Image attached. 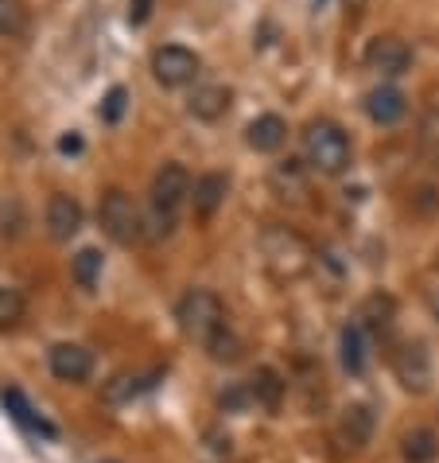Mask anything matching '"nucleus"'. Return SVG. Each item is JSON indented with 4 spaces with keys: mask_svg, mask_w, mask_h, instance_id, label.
Returning <instances> with one entry per match:
<instances>
[{
    "mask_svg": "<svg viewBox=\"0 0 439 463\" xmlns=\"http://www.w3.org/2000/svg\"><path fill=\"white\" fill-rule=\"evenodd\" d=\"M23 312H28V304H23V292L0 285V327H16L20 319H23Z\"/></svg>",
    "mask_w": 439,
    "mask_h": 463,
    "instance_id": "5701e85b",
    "label": "nucleus"
},
{
    "mask_svg": "<svg viewBox=\"0 0 439 463\" xmlns=\"http://www.w3.org/2000/svg\"><path fill=\"white\" fill-rule=\"evenodd\" d=\"M47 366L59 382H86L94 374V354L82 343H55L47 351Z\"/></svg>",
    "mask_w": 439,
    "mask_h": 463,
    "instance_id": "6e6552de",
    "label": "nucleus"
},
{
    "mask_svg": "<svg viewBox=\"0 0 439 463\" xmlns=\"http://www.w3.org/2000/svg\"><path fill=\"white\" fill-rule=\"evenodd\" d=\"M226 195H229V175H222V172H206L195 179V187H191V203H195L199 218H210L226 203Z\"/></svg>",
    "mask_w": 439,
    "mask_h": 463,
    "instance_id": "f8f14e48",
    "label": "nucleus"
},
{
    "mask_svg": "<svg viewBox=\"0 0 439 463\" xmlns=\"http://www.w3.org/2000/svg\"><path fill=\"white\" fill-rule=\"evenodd\" d=\"M148 16H152V0H133V5H128V24H148Z\"/></svg>",
    "mask_w": 439,
    "mask_h": 463,
    "instance_id": "a878e982",
    "label": "nucleus"
},
{
    "mask_svg": "<svg viewBox=\"0 0 439 463\" xmlns=\"http://www.w3.org/2000/svg\"><path fill=\"white\" fill-rule=\"evenodd\" d=\"M175 319H179V331L202 346H210L226 331V307L210 288L183 292V300L175 304Z\"/></svg>",
    "mask_w": 439,
    "mask_h": 463,
    "instance_id": "f03ea898",
    "label": "nucleus"
},
{
    "mask_svg": "<svg viewBox=\"0 0 439 463\" xmlns=\"http://www.w3.org/2000/svg\"><path fill=\"white\" fill-rule=\"evenodd\" d=\"M0 397H5L8 413L16 417V420H20V424H23V429H28V432H40V436H55V424H51V420H47L43 413H35V409L28 405V397H23L20 390H5Z\"/></svg>",
    "mask_w": 439,
    "mask_h": 463,
    "instance_id": "6ab92c4d",
    "label": "nucleus"
},
{
    "mask_svg": "<svg viewBox=\"0 0 439 463\" xmlns=\"http://www.w3.org/2000/svg\"><path fill=\"white\" fill-rule=\"evenodd\" d=\"M249 397L261 409H268V413H276L280 402H284V382H280L276 370H268V366L257 370V374L249 378Z\"/></svg>",
    "mask_w": 439,
    "mask_h": 463,
    "instance_id": "a211bd4d",
    "label": "nucleus"
},
{
    "mask_svg": "<svg viewBox=\"0 0 439 463\" xmlns=\"http://www.w3.org/2000/svg\"><path fill=\"white\" fill-rule=\"evenodd\" d=\"M28 32V5L23 0H0V35L16 40Z\"/></svg>",
    "mask_w": 439,
    "mask_h": 463,
    "instance_id": "4be33fe9",
    "label": "nucleus"
},
{
    "mask_svg": "<svg viewBox=\"0 0 439 463\" xmlns=\"http://www.w3.org/2000/svg\"><path fill=\"white\" fill-rule=\"evenodd\" d=\"M206 351H210V358H214V363H238V358H241V339L234 335V331H222V335H218L210 346H206Z\"/></svg>",
    "mask_w": 439,
    "mask_h": 463,
    "instance_id": "b1692460",
    "label": "nucleus"
},
{
    "mask_svg": "<svg viewBox=\"0 0 439 463\" xmlns=\"http://www.w3.org/2000/svg\"><path fill=\"white\" fill-rule=\"evenodd\" d=\"M156 378H160V370L156 374H117L113 382H106V402L109 405H128L133 402V397H140L145 390H152V385H156Z\"/></svg>",
    "mask_w": 439,
    "mask_h": 463,
    "instance_id": "f3484780",
    "label": "nucleus"
},
{
    "mask_svg": "<svg viewBox=\"0 0 439 463\" xmlns=\"http://www.w3.org/2000/svg\"><path fill=\"white\" fill-rule=\"evenodd\" d=\"M389 363H393L397 382L405 385L408 393H424L432 385V354H428V346H424L420 339L400 343Z\"/></svg>",
    "mask_w": 439,
    "mask_h": 463,
    "instance_id": "423d86ee",
    "label": "nucleus"
},
{
    "mask_svg": "<svg viewBox=\"0 0 439 463\" xmlns=\"http://www.w3.org/2000/svg\"><path fill=\"white\" fill-rule=\"evenodd\" d=\"M366 67L381 79H400L408 67H412V47L400 40V35H373L366 43Z\"/></svg>",
    "mask_w": 439,
    "mask_h": 463,
    "instance_id": "0eeeda50",
    "label": "nucleus"
},
{
    "mask_svg": "<svg viewBox=\"0 0 439 463\" xmlns=\"http://www.w3.org/2000/svg\"><path fill=\"white\" fill-rule=\"evenodd\" d=\"M339 358H342L346 374H354V378L366 374V327H361L358 319L342 327V335H339Z\"/></svg>",
    "mask_w": 439,
    "mask_h": 463,
    "instance_id": "dca6fc26",
    "label": "nucleus"
},
{
    "mask_svg": "<svg viewBox=\"0 0 439 463\" xmlns=\"http://www.w3.org/2000/svg\"><path fill=\"white\" fill-rule=\"evenodd\" d=\"M59 148H62V152H82V137H74V133H70V137H62V140H59Z\"/></svg>",
    "mask_w": 439,
    "mask_h": 463,
    "instance_id": "bb28decb",
    "label": "nucleus"
},
{
    "mask_svg": "<svg viewBox=\"0 0 439 463\" xmlns=\"http://www.w3.org/2000/svg\"><path fill=\"white\" fill-rule=\"evenodd\" d=\"M152 74H156V82L163 90L191 86L199 79V55L191 47H179V43L156 47V55H152Z\"/></svg>",
    "mask_w": 439,
    "mask_h": 463,
    "instance_id": "39448f33",
    "label": "nucleus"
},
{
    "mask_svg": "<svg viewBox=\"0 0 439 463\" xmlns=\"http://www.w3.org/2000/svg\"><path fill=\"white\" fill-rule=\"evenodd\" d=\"M393 319H397V304H393V296H385V292H373L358 312V324L366 327L369 335H389Z\"/></svg>",
    "mask_w": 439,
    "mask_h": 463,
    "instance_id": "2eb2a0df",
    "label": "nucleus"
},
{
    "mask_svg": "<svg viewBox=\"0 0 439 463\" xmlns=\"http://www.w3.org/2000/svg\"><path fill=\"white\" fill-rule=\"evenodd\" d=\"M229 106H234V90L222 86V82L195 86L191 90V98H187L191 118H199V121H222L229 113Z\"/></svg>",
    "mask_w": 439,
    "mask_h": 463,
    "instance_id": "9d476101",
    "label": "nucleus"
},
{
    "mask_svg": "<svg viewBox=\"0 0 439 463\" xmlns=\"http://www.w3.org/2000/svg\"><path fill=\"white\" fill-rule=\"evenodd\" d=\"M98 222H101V230H106L113 241H117V246H136V241L145 238V214H140L133 195L121 191V187H113V191L101 195Z\"/></svg>",
    "mask_w": 439,
    "mask_h": 463,
    "instance_id": "20e7f679",
    "label": "nucleus"
},
{
    "mask_svg": "<svg viewBox=\"0 0 439 463\" xmlns=\"http://www.w3.org/2000/svg\"><path fill=\"white\" fill-rule=\"evenodd\" d=\"M400 456L405 463H435L439 459V436L432 429H412L400 440Z\"/></svg>",
    "mask_w": 439,
    "mask_h": 463,
    "instance_id": "aec40b11",
    "label": "nucleus"
},
{
    "mask_svg": "<svg viewBox=\"0 0 439 463\" xmlns=\"http://www.w3.org/2000/svg\"><path fill=\"white\" fill-rule=\"evenodd\" d=\"M319 5H322V0H319Z\"/></svg>",
    "mask_w": 439,
    "mask_h": 463,
    "instance_id": "cd10ccee",
    "label": "nucleus"
},
{
    "mask_svg": "<svg viewBox=\"0 0 439 463\" xmlns=\"http://www.w3.org/2000/svg\"><path fill=\"white\" fill-rule=\"evenodd\" d=\"M284 140H288V121L280 113H261V118H253L249 128H245V145L253 152H280Z\"/></svg>",
    "mask_w": 439,
    "mask_h": 463,
    "instance_id": "9b49d317",
    "label": "nucleus"
},
{
    "mask_svg": "<svg viewBox=\"0 0 439 463\" xmlns=\"http://www.w3.org/2000/svg\"><path fill=\"white\" fill-rule=\"evenodd\" d=\"M43 222H47V234L55 241H70L82 230V203L59 191V195H51V203H47Z\"/></svg>",
    "mask_w": 439,
    "mask_h": 463,
    "instance_id": "1a4fd4ad",
    "label": "nucleus"
},
{
    "mask_svg": "<svg viewBox=\"0 0 439 463\" xmlns=\"http://www.w3.org/2000/svg\"><path fill=\"white\" fill-rule=\"evenodd\" d=\"M373 409L369 405H346L342 409V420H339V440L346 448H366L369 444V436H373Z\"/></svg>",
    "mask_w": 439,
    "mask_h": 463,
    "instance_id": "4468645a",
    "label": "nucleus"
},
{
    "mask_svg": "<svg viewBox=\"0 0 439 463\" xmlns=\"http://www.w3.org/2000/svg\"><path fill=\"white\" fill-rule=\"evenodd\" d=\"M405 109H408V101L397 86H378L366 94V113H369L373 125H397L405 118Z\"/></svg>",
    "mask_w": 439,
    "mask_h": 463,
    "instance_id": "ddd939ff",
    "label": "nucleus"
},
{
    "mask_svg": "<svg viewBox=\"0 0 439 463\" xmlns=\"http://www.w3.org/2000/svg\"><path fill=\"white\" fill-rule=\"evenodd\" d=\"M191 175L183 164H163L152 179V203H148V218H145V234L148 238H167L179 222V207L191 199Z\"/></svg>",
    "mask_w": 439,
    "mask_h": 463,
    "instance_id": "f257e3e1",
    "label": "nucleus"
},
{
    "mask_svg": "<svg viewBox=\"0 0 439 463\" xmlns=\"http://www.w3.org/2000/svg\"><path fill=\"white\" fill-rule=\"evenodd\" d=\"M304 156L322 175H342L346 168H350L354 148H350V137H346L342 125H334V121H312V125L304 128Z\"/></svg>",
    "mask_w": 439,
    "mask_h": 463,
    "instance_id": "7ed1b4c3",
    "label": "nucleus"
},
{
    "mask_svg": "<svg viewBox=\"0 0 439 463\" xmlns=\"http://www.w3.org/2000/svg\"><path fill=\"white\" fill-rule=\"evenodd\" d=\"M125 109H128V90L125 86H113L109 94H106V101H101V121H109V125H117L121 118H125Z\"/></svg>",
    "mask_w": 439,
    "mask_h": 463,
    "instance_id": "393cba45",
    "label": "nucleus"
},
{
    "mask_svg": "<svg viewBox=\"0 0 439 463\" xmlns=\"http://www.w3.org/2000/svg\"><path fill=\"white\" fill-rule=\"evenodd\" d=\"M101 269H106V257H101V250H79L70 257V277L79 280L82 288H94L101 280Z\"/></svg>",
    "mask_w": 439,
    "mask_h": 463,
    "instance_id": "412c9836",
    "label": "nucleus"
}]
</instances>
